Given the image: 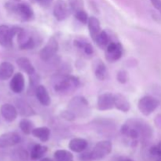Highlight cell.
Returning a JSON list of instances; mask_svg holds the SVG:
<instances>
[{"label": "cell", "instance_id": "1f68e13d", "mask_svg": "<svg viewBox=\"0 0 161 161\" xmlns=\"http://www.w3.org/2000/svg\"><path fill=\"white\" fill-rule=\"evenodd\" d=\"M116 79H117L118 82H119L122 84L127 83L128 81V74L127 72L125 70H120L118 72L117 75H116Z\"/></svg>", "mask_w": 161, "mask_h": 161}, {"label": "cell", "instance_id": "60d3db41", "mask_svg": "<svg viewBox=\"0 0 161 161\" xmlns=\"http://www.w3.org/2000/svg\"></svg>", "mask_w": 161, "mask_h": 161}, {"label": "cell", "instance_id": "e0dca14e", "mask_svg": "<svg viewBox=\"0 0 161 161\" xmlns=\"http://www.w3.org/2000/svg\"><path fill=\"white\" fill-rule=\"evenodd\" d=\"M35 94H36V97H37L39 103L43 105V106H49L51 103V100H50V97L49 95L48 91H47V88L43 85H39L38 86Z\"/></svg>", "mask_w": 161, "mask_h": 161}, {"label": "cell", "instance_id": "484cf974", "mask_svg": "<svg viewBox=\"0 0 161 161\" xmlns=\"http://www.w3.org/2000/svg\"><path fill=\"white\" fill-rule=\"evenodd\" d=\"M94 42L97 44V46H98L99 47L102 48L103 50H105L106 47L108 46V44H109L112 41L111 39H110V37L108 35V33L105 31H102Z\"/></svg>", "mask_w": 161, "mask_h": 161}, {"label": "cell", "instance_id": "836d02e7", "mask_svg": "<svg viewBox=\"0 0 161 161\" xmlns=\"http://www.w3.org/2000/svg\"><path fill=\"white\" fill-rule=\"evenodd\" d=\"M61 116L63 119H66L68 121H72L75 119L76 116L70 111V110H65V111H63L62 113H61Z\"/></svg>", "mask_w": 161, "mask_h": 161}, {"label": "cell", "instance_id": "ba28073f", "mask_svg": "<svg viewBox=\"0 0 161 161\" xmlns=\"http://www.w3.org/2000/svg\"><path fill=\"white\" fill-rule=\"evenodd\" d=\"M124 49L119 42H111L105 49V58L109 62H116L123 56Z\"/></svg>", "mask_w": 161, "mask_h": 161}, {"label": "cell", "instance_id": "7402d4cb", "mask_svg": "<svg viewBox=\"0 0 161 161\" xmlns=\"http://www.w3.org/2000/svg\"><path fill=\"white\" fill-rule=\"evenodd\" d=\"M48 148L40 144H36L31 147L30 152V157L32 160H40L47 153Z\"/></svg>", "mask_w": 161, "mask_h": 161}, {"label": "cell", "instance_id": "8992f818", "mask_svg": "<svg viewBox=\"0 0 161 161\" xmlns=\"http://www.w3.org/2000/svg\"><path fill=\"white\" fill-rule=\"evenodd\" d=\"M112 149H113V145L110 141L105 140L97 142L91 151L93 161L102 160L108 154L111 153Z\"/></svg>", "mask_w": 161, "mask_h": 161}, {"label": "cell", "instance_id": "4316f807", "mask_svg": "<svg viewBox=\"0 0 161 161\" xmlns=\"http://www.w3.org/2000/svg\"><path fill=\"white\" fill-rule=\"evenodd\" d=\"M56 161H73L74 157L71 152L64 149H58L53 154Z\"/></svg>", "mask_w": 161, "mask_h": 161}, {"label": "cell", "instance_id": "d590c367", "mask_svg": "<svg viewBox=\"0 0 161 161\" xmlns=\"http://www.w3.org/2000/svg\"><path fill=\"white\" fill-rule=\"evenodd\" d=\"M83 50L86 55H92L93 53H94V49H93L92 45L91 43H89L88 42H86L85 47H83Z\"/></svg>", "mask_w": 161, "mask_h": 161}, {"label": "cell", "instance_id": "7c38bea8", "mask_svg": "<svg viewBox=\"0 0 161 161\" xmlns=\"http://www.w3.org/2000/svg\"><path fill=\"white\" fill-rule=\"evenodd\" d=\"M97 108L101 111L110 110L115 107L114 105V94L111 93H103L97 97Z\"/></svg>", "mask_w": 161, "mask_h": 161}, {"label": "cell", "instance_id": "e575fe53", "mask_svg": "<svg viewBox=\"0 0 161 161\" xmlns=\"http://www.w3.org/2000/svg\"><path fill=\"white\" fill-rule=\"evenodd\" d=\"M80 161H93L91 152H84L81 153L80 156L79 157Z\"/></svg>", "mask_w": 161, "mask_h": 161}, {"label": "cell", "instance_id": "52a82bcc", "mask_svg": "<svg viewBox=\"0 0 161 161\" xmlns=\"http://www.w3.org/2000/svg\"><path fill=\"white\" fill-rule=\"evenodd\" d=\"M59 49V45L55 38L51 37L48 40L45 47L39 51V57L43 61H50L57 54Z\"/></svg>", "mask_w": 161, "mask_h": 161}, {"label": "cell", "instance_id": "5bb4252c", "mask_svg": "<svg viewBox=\"0 0 161 161\" xmlns=\"http://www.w3.org/2000/svg\"><path fill=\"white\" fill-rule=\"evenodd\" d=\"M25 77L21 72H17L12 76L9 83L10 90L15 94H20L25 89Z\"/></svg>", "mask_w": 161, "mask_h": 161}, {"label": "cell", "instance_id": "ab89813d", "mask_svg": "<svg viewBox=\"0 0 161 161\" xmlns=\"http://www.w3.org/2000/svg\"><path fill=\"white\" fill-rule=\"evenodd\" d=\"M39 161H53L50 158H47V157H45V158H42L39 160Z\"/></svg>", "mask_w": 161, "mask_h": 161}, {"label": "cell", "instance_id": "30bf717a", "mask_svg": "<svg viewBox=\"0 0 161 161\" xmlns=\"http://www.w3.org/2000/svg\"><path fill=\"white\" fill-rule=\"evenodd\" d=\"M70 8L69 4L64 0H58L54 4L53 14L58 21H63L70 14Z\"/></svg>", "mask_w": 161, "mask_h": 161}, {"label": "cell", "instance_id": "d4e9b609", "mask_svg": "<svg viewBox=\"0 0 161 161\" xmlns=\"http://www.w3.org/2000/svg\"><path fill=\"white\" fill-rule=\"evenodd\" d=\"M30 154L24 148H17L13 150L11 159L13 161H28Z\"/></svg>", "mask_w": 161, "mask_h": 161}, {"label": "cell", "instance_id": "3957f363", "mask_svg": "<svg viewBox=\"0 0 161 161\" xmlns=\"http://www.w3.org/2000/svg\"><path fill=\"white\" fill-rule=\"evenodd\" d=\"M68 109L76 117H86L89 115L90 106L87 100L82 96H76L69 102Z\"/></svg>", "mask_w": 161, "mask_h": 161}, {"label": "cell", "instance_id": "ac0fdd59", "mask_svg": "<svg viewBox=\"0 0 161 161\" xmlns=\"http://www.w3.org/2000/svg\"><path fill=\"white\" fill-rule=\"evenodd\" d=\"M88 142L86 139L81 138H75L69 143V148L72 152L81 153L86 149Z\"/></svg>", "mask_w": 161, "mask_h": 161}, {"label": "cell", "instance_id": "8fae6325", "mask_svg": "<svg viewBox=\"0 0 161 161\" xmlns=\"http://www.w3.org/2000/svg\"><path fill=\"white\" fill-rule=\"evenodd\" d=\"M20 142V136L16 132H6L0 135V149L12 147Z\"/></svg>", "mask_w": 161, "mask_h": 161}, {"label": "cell", "instance_id": "74e56055", "mask_svg": "<svg viewBox=\"0 0 161 161\" xmlns=\"http://www.w3.org/2000/svg\"><path fill=\"white\" fill-rule=\"evenodd\" d=\"M52 1H53V0H36V2H37L40 6H42V7H47V6H49L51 4Z\"/></svg>", "mask_w": 161, "mask_h": 161}, {"label": "cell", "instance_id": "d6a6232c", "mask_svg": "<svg viewBox=\"0 0 161 161\" xmlns=\"http://www.w3.org/2000/svg\"><path fill=\"white\" fill-rule=\"evenodd\" d=\"M149 153L153 157H157L159 160H161V146L159 145V146H153L152 148L149 150Z\"/></svg>", "mask_w": 161, "mask_h": 161}, {"label": "cell", "instance_id": "4fadbf2b", "mask_svg": "<svg viewBox=\"0 0 161 161\" xmlns=\"http://www.w3.org/2000/svg\"><path fill=\"white\" fill-rule=\"evenodd\" d=\"M0 113L6 122L11 123L17 119L18 112L14 105L6 103L0 107Z\"/></svg>", "mask_w": 161, "mask_h": 161}, {"label": "cell", "instance_id": "f546056e", "mask_svg": "<svg viewBox=\"0 0 161 161\" xmlns=\"http://www.w3.org/2000/svg\"><path fill=\"white\" fill-rule=\"evenodd\" d=\"M39 76L36 73L32 74L30 75L29 81V87H28V94H33L36 93V88L39 86Z\"/></svg>", "mask_w": 161, "mask_h": 161}, {"label": "cell", "instance_id": "603a6c76", "mask_svg": "<svg viewBox=\"0 0 161 161\" xmlns=\"http://www.w3.org/2000/svg\"><path fill=\"white\" fill-rule=\"evenodd\" d=\"M31 135L36 138H39L42 142H46L50 138V130L47 127H37V128H34Z\"/></svg>", "mask_w": 161, "mask_h": 161}, {"label": "cell", "instance_id": "f1b7e54d", "mask_svg": "<svg viewBox=\"0 0 161 161\" xmlns=\"http://www.w3.org/2000/svg\"><path fill=\"white\" fill-rule=\"evenodd\" d=\"M69 6L71 12L75 13L84 9V3L83 0H69Z\"/></svg>", "mask_w": 161, "mask_h": 161}, {"label": "cell", "instance_id": "f35d334b", "mask_svg": "<svg viewBox=\"0 0 161 161\" xmlns=\"http://www.w3.org/2000/svg\"><path fill=\"white\" fill-rule=\"evenodd\" d=\"M117 161H134V160H132L130 158H127V157H119V158H118Z\"/></svg>", "mask_w": 161, "mask_h": 161}, {"label": "cell", "instance_id": "ffe728a7", "mask_svg": "<svg viewBox=\"0 0 161 161\" xmlns=\"http://www.w3.org/2000/svg\"><path fill=\"white\" fill-rule=\"evenodd\" d=\"M14 67L10 62L3 61L0 64V80H7L14 75Z\"/></svg>", "mask_w": 161, "mask_h": 161}, {"label": "cell", "instance_id": "4dcf8cb0", "mask_svg": "<svg viewBox=\"0 0 161 161\" xmlns=\"http://www.w3.org/2000/svg\"><path fill=\"white\" fill-rule=\"evenodd\" d=\"M74 16H75V18H76L80 23L83 24V25H87L88 20H89V17H88L87 13L85 11V9L75 13V14H74Z\"/></svg>", "mask_w": 161, "mask_h": 161}, {"label": "cell", "instance_id": "6da1fadb", "mask_svg": "<svg viewBox=\"0 0 161 161\" xmlns=\"http://www.w3.org/2000/svg\"><path fill=\"white\" fill-rule=\"evenodd\" d=\"M80 80L71 75H58L53 78V89L56 92L70 93L75 91L80 86Z\"/></svg>", "mask_w": 161, "mask_h": 161}, {"label": "cell", "instance_id": "2e32d148", "mask_svg": "<svg viewBox=\"0 0 161 161\" xmlns=\"http://www.w3.org/2000/svg\"><path fill=\"white\" fill-rule=\"evenodd\" d=\"M88 29H89L90 36H91V39L94 41L96 40L98 35L100 34L101 31H102L101 29V25L100 21L98 19L95 17H90L89 20H88Z\"/></svg>", "mask_w": 161, "mask_h": 161}, {"label": "cell", "instance_id": "d6986e66", "mask_svg": "<svg viewBox=\"0 0 161 161\" xmlns=\"http://www.w3.org/2000/svg\"><path fill=\"white\" fill-rule=\"evenodd\" d=\"M114 105L118 110L123 113H127L130 108V102L125 96L121 94H114Z\"/></svg>", "mask_w": 161, "mask_h": 161}, {"label": "cell", "instance_id": "83f0119b", "mask_svg": "<svg viewBox=\"0 0 161 161\" xmlns=\"http://www.w3.org/2000/svg\"><path fill=\"white\" fill-rule=\"evenodd\" d=\"M19 127L21 130V131L23 132L25 135H30V134L32 133V130H34V124L32 123V121H31L30 119H27V118H23L21 120L19 123Z\"/></svg>", "mask_w": 161, "mask_h": 161}, {"label": "cell", "instance_id": "7a4b0ae2", "mask_svg": "<svg viewBox=\"0 0 161 161\" xmlns=\"http://www.w3.org/2000/svg\"><path fill=\"white\" fill-rule=\"evenodd\" d=\"M5 7L8 12L18 17L22 21H29L34 17V11L32 8L27 3H14L8 2L5 4Z\"/></svg>", "mask_w": 161, "mask_h": 161}, {"label": "cell", "instance_id": "277c9868", "mask_svg": "<svg viewBox=\"0 0 161 161\" xmlns=\"http://www.w3.org/2000/svg\"><path fill=\"white\" fill-rule=\"evenodd\" d=\"M21 28L17 26L9 27L6 25H0V46L10 48L13 46L14 38L17 36Z\"/></svg>", "mask_w": 161, "mask_h": 161}, {"label": "cell", "instance_id": "8d00e7d4", "mask_svg": "<svg viewBox=\"0 0 161 161\" xmlns=\"http://www.w3.org/2000/svg\"><path fill=\"white\" fill-rule=\"evenodd\" d=\"M152 4L153 5L154 7L160 12L161 14V0H150Z\"/></svg>", "mask_w": 161, "mask_h": 161}, {"label": "cell", "instance_id": "9c48e42d", "mask_svg": "<svg viewBox=\"0 0 161 161\" xmlns=\"http://www.w3.org/2000/svg\"><path fill=\"white\" fill-rule=\"evenodd\" d=\"M17 42L20 50H32L36 47V40L28 31L21 28L17 34Z\"/></svg>", "mask_w": 161, "mask_h": 161}, {"label": "cell", "instance_id": "9a60e30c", "mask_svg": "<svg viewBox=\"0 0 161 161\" xmlns=\"http://www.w3.org/2000/svg\"><path fill=\"white\" fill-rule=\"evenodd\" d=\"M16 108L19 114L23 117H29L35 114V111L31 105L23 99L18 98L16 101Z\"/></svg>", "mask_w": 161, "mask_h": 161}, {"label": "cell", "instance_id": "44dd1931", "mask_svg": "<svg viewBox=\"0 0 161 161\" xmlns=\"http://www.w3.org/2000/svg\"><path fill=\"white\" fill-rule=\"evenodd\" d=\"M17 64L19 69H21L23 72H25L28 75H31L32 74L36 73L34 66H33V64H31V62L28 58H25V57L19 58L18 59H17Z\"/></svg>", "mask_w": 161, "mask_h": 161}, {"label": "cell", "instance_id": "5b68a950", "mask_svg": "<svg viewBox=\"0 0 161 161\" xmlns=\"http://www.w3.org/2000/svg\"><path fill=\"white\" fill-rule=\"evenodd\" d=\"M160 105V102L153 96H144L142 97L138 103V108L142 114L149 116L152 114Z\"/></svg>", "mask_w": 161, "mask_h": 161}, {"label": "cell", "instance_id": "cb8c5ba5", "mask_svg": "<svg viewBox=\"0 0 161 161\" xmlns=\"http://www.w3.org/2000/svg\"><path fill=\"white\" fill-rule=\"evenodd\" d=\"M108 69L104 62H102V61H97V64L94 68V75H95L96 78L101 81H104L108 77Z\"/></svg>", "mask_w": 161, "mask_h": 161}]
</instances>
